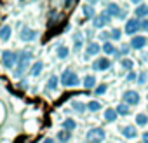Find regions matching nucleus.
<instances>
[{
	"label": "nucleus",
	"instance_id": "6",
	"mask_svg": "<svg viewBox=\"0 0 148 143\" xmlns=\"http://www.w3.org/2000/svg\"><path fill=\"white\" fill-rule=\"evenodd\" d=\"M124 101H125L127 107L129 105H138L139 103V94L136 91H125L124 93Z\"/></svg>",
	"mask_w": 148,
	"mask_h": 143
},
{
	"label": "nucleus",
	"instance_id": "23",
	"mask_svg": "<svg viewBox=\"0 0 148 143\" xmlns=\"http://www.w3.org/2000/svg\"><path fill=\"white\" fill-rule=\"evenodd\" d=\"M58 138H59V141H61V143H68V141H70V133L63 129V131H59V133H58Z\"/></svg>",
	"mask_w": 148,
	"mask_h": 143
},
{
	"label": "nucleus",
	"instance_id": "10",
	"mask_svg": "<svg viewBox=\"0 0 148 143\" xmlns=\"http://www.w3.org/2000/svg\"><path fill=\"white\" fill-rule=\"evenodd\" d=\"M108 23H110V18H108L105 12L94 18V26H96V28H103V26H106Z\"/></svg>",
	"mask_w": 148,
	"mask_h": 143
},
{
	"label": "nucleus",
	"instance_id": "3",
	"mask_svg": "<svg viewBox=\"0 0 148 143\" xmlns=\"http://www.w3.org/2000/svg\"><path fill=\"white\" fill-rule=\"evenodd\" d=\"M105 136H106V133H105V129H101V127H92V129L87 133L89 143H101V141L105 140Z\"/></svg>",
	"mask_w": 148,
	"mask_h": 143
},
{
	"label": "nucleus",
	"instance_id": "35",
	"mask_svg": "<svg viewBox=\"0 0 148 143\" xmlns=\"http://www.w3.org/2000/svg\"><path fill=\"white\" fill-rule=\"evenodd\" d=\"M80 47H82V42H80V40H79V42H77V40H75V51H79V49H80Z\"/></svg>",
	"mask_w": 148,
	"mask_h": 143
},
{
	"label": "nucleus",
	"instance_id": "26",
	"mask_svg": "<svg viewBox=\"0 0 148 143\" xmlns=\"http://www.w3.org/2000/svg\"><path fill=\"white\" fill-rule=\"evenodd\" d=\"M87 108H89L91 112H98V110H101V103H99V101H89V103H87Z\"/></svg>",
	"mask_w": 148,
	"mask_h": 143
},
{
	"label": "nucleus",
	"instance_id": "9",
	"mask_svg": "<svg viewBox=\"0 0 148 143\" xmlns=\"http://www.w3.org/2000/svg\"><path fill=\"white\" fill-rule=\"evenodd\" d=\"M148 44V40H146V37H132V40H131V47L132 49H143L145 45Z\"/></svg>",
	"mask_w": 148,
	"mask_h": 143
},
{
	"label": "nucleus",
	"instance_id": "20",
	"mask_svg": "<svg viewBox=\"0 0 148 143\" xmlns=\"http://www.w3.org/2000/svg\"><path fill=\"white\" fill-rule=\"evenodd\" d=\"M56 52H58V58H59V59H64V58H68V54H70V51H68L66 45H59Z\"/></svg>",
	"mask_w": 148,
	"mask_h": 143
},
{
	"label": "nucleus",
	"instance_id": "1",
	"mask_svg": "<svg viewBox=\"0 0 148 143\" xmlns=\"http://www.w3.org/2000/svg\"><path fill=\"white\" fill-rule=\"evenodd\" d=\"M61 84L66 86V87H73V86H79L80 84V79L79 75L75 74V72H71L70 68L63 72V75H61Z\"/></svg>",
	"mask_w": 148,
	"mask_h": 143
},
{
	"label": "nucleus",
	"instance_id": "16",
	"mask_svg": "<svg viewBox=\"0 0 148 143\" xmlns=\"http://www.w3.org/2000/svg\"><path fill=\"white\" fill-rule=\"evenodd\" d=\"M77 127V122L75 120H73V119H66V120H63V129L64 131H73V129H75Z\"/></svg>",
	"mask_w": 148,
	"mask_h": 143
},
{
	"label": "nucleus",
	"instance_id": "28",
	"mask_svg": "<svg viewBox=\"0 0 148 143\" xmlns=\"http://www.w3.org/2000/svg\"><path fill=\"white\" fill-rule=\"evenodd\" d=\"M120 35H122V32H120V30H117V28H113V30H112V33H110V37H112L113 40H120Z\"/></svg>",
	"mask_w": 148,
	"mask_h": 143
},
{
	"label": "nucleus",
	"instance_id": "11",
	"mask_svg": "<svg viewBox=\"0 0 148 143\" xmlns=\"http://www.w3.org/2000/svg\"><path fill=\"white\" fill-rule=\"evenodd\" d=\"M106 12H108V14H106L108 18H110V16H113V18H119V16L122 14L120 7H119L117 4H108V6H106Z\"/></svg>",
	"mask_w": 148,
	"mask_h": 143
},
{
	"label": "nucleus",
	"instance_id": "7",
	"mask_svg": "<svg viewBox=\"0 0 148 143\" xmlns=\"http://www.w3.org/2000/svg\"><path fill=\"white\" fill-rule=\"evenodd\" d=\"M138 30H139V23H138V19H136V18L127 19V23H125V33H127V35H134Z\"/></svg>",
	"mask_w": 148,
	"mask_h": 143
},
{
	"label": "nucleus",
	"instance_id": "30",
	"mask_svg": "<svg viewBox=\"0 0 148 143\" xmlns=\"http://www.w3.org/2000/svg\"><path fill=\"white\" fill-rule=\"evenodd\" d=\"M73 108H75L77 112H84L86 105H84V103H80V101H73Z\"/></svg>",
	"mask_w": 148,
	"mask_h": 143
},
{
	"label": "nucleus",
	"instance_id": "12",
	"mask_svg": "<svg viewBox=\"0 0 148 143\" xmlns=\"http://www.w3.org/2000/svg\"><path fill=\"white\" fill-rule=\"evenodd\" d=\"M11 35H12V28L9 25H5V26L0 28V40H2V42H7L11 38Z\"/></svg>",
	"mask_w": 148,
	"mask_h": 143
},
{
	"label": "nucleus",
	"instance_id": "29",
	"mask_svg": "<svg viewBox=\"0 0 148 143\" xmlns=\"http://www.w3.org/2000/svg\"><path fill=\"white\" fill-rule=\"evenodd\" d=\"M84 14H86L87 18H91V16L94 14V11H92V6H89V4H87V6H84Z\"/></svg>",
	"mask_w": 148,
	"mask_h": 143
},
{
	"label": "nucleus",
	"instance_id": "33",
	"mask_svg": "<svg viewBox=\"0 0 148 143\" xmlns=\"http://www.w3.org/2000/svg\"><path fill=\"white\" fill-rule=\"evenodd\" d=\"M139 28H141V30H146V32H148V19H146V21H143V23L139 25Z\"/></svg>",
	"mask_w": 148,
	"mask_h": 143
},
{
	"label": "nucleus",
	"instance_id": "15",
	"mask_svg": "<svg viewBox=\"0 0 148 143\" xmlns=\"http://www.w3.org/2000/svg\"><path fill=\"white\" fill-rule=\"evenodd\" d=\"M134 14H136V18H145V16H148V6H146V4H139V6L136 7Z\"/></svg>",
	"mask_w": 148,
	"mask_h": 143
},
{
	"label": "nucleus",
	"instance_id": "14",
	"mask_svg": "<svg viewBox=\"0 0 148 143\" xmlns=\"http://www.w3.org/2000/svg\"><path fill=\"white\" fill-rule=\"evenodd\" d=\"M122 134H124L125 138L132 140V138H138V129H136L134 126H125V127L122 129Z\"/></svg>",
	"mask_w": 148,
	"mask_h": 143
},
{
	"label": "nucleus",
	"instance_id": "18",
	"mask_svg": "<svg viewBox=\"0 0 148 143\" xmlns=\"http://www.w3.org/2000/svg\"><path fill=\"white\" fill-rule=\"evenodd\" d=\"M115 119H117V112L113 108H106L105 110V120L106 122H113Z\"/></svg>",
	"mask_w": 148,
	"mask_h": 143
},
{
	"label": "nucleus",
	"instance_id": "4",
	"mask_svg": "<svg viewBox=\"0 0 148 143\" xmlns=\"http://www.w3.org/2000/svg\"><path fill=\"white\" fill-rule=\"evenodd\" d=\"M37 32L35 30H32V28H28V26H23L21 28V32H19V38L23 40V42H32V40H35L37 38Z\"/></svg>",
	"mask_w": 148,
	"mask_h": 143
},
{
	"label": "nucleus",
	"instance_id": "37",
	"mask_svg": "<svg viewBox=\"0 0 148 143\" xmlns=\"http://www.w3.org/2000/svg\"><path fill=\"white\" fill-rule=\"evenodd\" d=\"M44 143H54V140H51V138H47V140H44Z\"/></svg>",
	"mask_w": 148,
	"mask_h": 143
},
{
	"label": "nucleus",
	"instance_id": "24",
	"mask_svg": "<svg viewBox=\"0 0 148 143\" xmlns=\"http://www.w3.org/2000/svg\"><path fill=\"white\" fill-rule=\"evenodd\" d=\"M120 65H122L125 70H132V68H134V61H132V59H129V58H124V59L120 61Z\"/></svg>",
	"mask_w": 148,
	"mask_h": 143
},
{
	"label": "nucleus",
	"instance_id": "8",
	"mask_svg": "<svg viewBox=\"0 0 148 143\" xmlns=\"http://www.w3.org/2000/svg\"><path fill=\"white\" fill-rule=\"evenodd\" d=\"M110 59H106V58H99V59H96L94 61V65H92V68L94 70H98V72H105V70H108L110 68Z\"/></svg>",
	"mask_w": 148,
	"mask_h": 143
},
{
	"label": "nucleus",
	"instance_id": "32",
	"mask_svg": "<svg viewBox=\"0 0 148 143\" xmlns=\"http://www.w3.org/2000/svg\"><path fill=\"white\" fill-rule=\"evenodd\" d=\"M145 80H146V75H145V74H139V77H138V82H139V84H145Z\"/></svg>",
	"mask_w": 148,
	"mask_h": 143
},
{
	"label": "nucleus",
	"instance_id": "22",
	"mask_svg": "<svg viewBox=\"0 0 148 143\" xmlns=\"http://www.w3.org/2000/svg\"><path fill=\"white\" fill-rule=\"evenodd\" d=\"M136 124H138V126H146V124H148L146 113H138V115H136Z\"/></svg>",
	"mask_w": 148,
	"mask_h": 143
},
{
	"label": "nucleus",
	"instance_id": "36",
	"mask_svg": "<svg viewBox=\"0 0 148 143\" xmlns=\"http://www.w3.org/2000/svg\"><path fill=\"white\" fill-rule=\"evenodd\" d=\"M143 143H148V133L143 134Z\"/></svg>",
	"mask_w": 148,
	"mask_h": 143
},
{
	"label": "nucleus",
	"instance_id": "13",
	"mask_svg": "<svg viewBox=\"0 0 148 143\" xmlns=\"http://www.w3.org/2000/svg\"><path fill=\"white\" fill-rule=\"evenodd\" d=\"M99 51H101L99 44H96V42H91V44L87 45V49H86V58H89V56H96Z\"/></svg>",
	"mask_w": 148,
	"mask_h": 143
},
{
	"label": "nucleus",
	"instance_id": "5",
	"mask_svg": "<svg viewBox=\"0 0 148 143\" xmlns=\"http://www.w3.org/2000/svg\"><path fill=\"white\" fill-rule=\"evenodd\" d=\"M2 63H4L5 68H12L14 63H16V54L11 52V51H4L2 52Z\"/></svg>",
	"mask_w": 148,
	"mask_h": 143
},
{
	"label": "nucleus",
	"instance_id": "25",
	"mask_svg": "<svg viewBox=\"0 0 148 143\" xmlns=\"http://www.w3.org/2000/svg\"><path fill=\"white\" fill-rule=\"evenodd\" d=\"M115 112H117V115H127V113H129V107H127L125 103H122V105H119V107H117V110H115Z\"/></svg>",
	"mask_w": 148,
	"mask_h": 143
},
{
	"label": "nucleus",
	"instance_id": "38",
	"mask_svg": "<svg viewBox=\"0 0 148 143\" xmlns=\"http://www.w3.org/2000/svg\"><path fill=\"white\" fill-rule=\"evenodd\" d=\"M146 98H148V94H146Z\"/></svg>",
	"mask_w": 148,
	"mask_h": 143
},
{
	"label": "nucleus",
	"instance_id": "21",
	"mask_svg": "<svg viewBox=\"0 0 148 143\" xmlns=\"http://www.w3.org/2000/svg\"><path fill=\"white\" fill-rule=\"evenodd\" d=\"M84 86H86L87 89L94 87V86H96V77H94V75H87V77L84 79Z\"/></svg>",
	"mask_w": 148,
	"mask_h": 143
},
{
	"label": "nucleus",
	"instance_id": "27",
	"mask_svg": "<svg viewBox=\"0 0 148 143\" xmlns=\"http://www.w3.org/2000/svg\"><path fill=\"white\" fill-rule=\"evenodd\" d=\"M103 51H105V54H115V47H113L112 42H106L103 45Z\"/></svg>",
	"mask_w": 148,
	"mask_h": 143
},
{
	"label": "nucleus",
	"instance_id": "19",
	"mask_svg": "<svg viewBox=\"0 0 148 143\" xmlns=\"http://www.w3.org/2000/svg\"><path fill=\"white\" fill-rule=\"evenodd\" d=\"M42 66H44V65H42V61H37V63H35V65L32 66L30 74H32L33 77H38V75H40V72H42Z\"/></svg>",
	"mask_w": 148,
	"mask_h": 143
},
{
	"label": "nucleus",
	"instance_id": "31",
	"mask_svg": "<svg viewBox=\"0 0 148 143\" xmlns=\"http://www.w3.org/2000/svg\"><path fill=\"white\" fill-rule=\"evenodd\" d=\"M106 89H108V87H106V84H101V86H99V87L96 89V94L99 96V94H103V93H106Z\"/></svg>",
	"mask_w": 148,
	"mask_h": 143
},
{
	"label": "nucleus",
	"instance_id": "17",
	"mask_svg": "<svg viewBox=\"0 0 148 143\" xmlns=\"http://www.w3.org/2000/svg\"><path fill=\"white\" fill-rule=\"evenodd\" d=\"M45 89H47V91H56V89H58V77H56V75H52V77L47 80Z\"/></svg>",
	"mask_w": 148,
	"mask_h": 143
},
{
	"label": "nucleus",
	"instance_id": "2",
	"mask_svg": "<svg viewBox=\"0 0 148 143\" xmlns=\"http://www.w3.org/2000/svg\"><path fill=\"white\" fill-rule=\"evenodd\" d=\"M30 63H32V52H21V56L18 58V70H16V75L18 77L28 68Z\"/></svg>",
	"mask_w": 148,
	"mask_h": 143
},
{
	"label": "nucleus",
	"instance_id": "34",
	"mask_svg": "<svg viewBox=\"0 0 148 143\" xmlns=\"http://www.w3.org/2000/svg\"><path fill=\"white\" fill-rule=\"evenodd\" d=\"M127 80H132V82L136 80V74H134V72H131V74L127 75Z\"/></svg>",
	"mask_w": 148,
	"mask_h": 143
}]
</instances>
